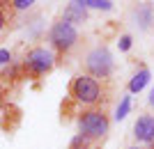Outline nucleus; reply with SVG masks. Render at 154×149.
<instances>
[{"label": "nucleus", "mask_w": 154, "mask_h": 149, "mask_svg": "<svg viewBox=\"0 0 154 149\" xmlns=\"http://www.w3.org/2000/svg\"><path fill=\"white\" fill-rule=\"evenodd\" d=\"M149 106H152V108H154V90L149 92Z\"/></svg>", "instance_id": "obj_15"}, {"label": "nucleus", "mask_w": 154, "mask_h": 149, "mask_svg": "<svg viewBox=\"0 0 154 149\" xmlns=\"http://www.w3.org/2000/svg\"><path fill=\"white\" fill-rule=\"evenodd\" d=\"M83 7H94V9H110L113 2L110 0H81Z\"/></svg>", "instance_id": "obj_9"}, {"label": "nucleus", "mask_w": 154, "mask_h": 149, "mask_svg": "<svg viewBox=\"0 0 154 149\" xmlns=\"http://www.w3.org/2000/svg\"><path fill=\"white\" fill-rule=\"evenodd\" d=\"M30 5H35L32 0H12V7H14V9H28Z\"/></svg>", "instance_id": "obj_12"}, {"label": "nucleus", "mask_w": 154, "mask_h": 149, "mask_svg": "<svg viewBox=\"0 0 154 149\" xmlns=\"http://www.w3.org/2000/svg\"><path fill=\"white\" fill-rule=\"evenodd\" d=\"M9 60H12V53L7 51V48H2V51H0V64H7Z\"/></svg>", "instance_id": "obj_14"}, {"label": "nucleus", "mask_w": 154, "mask_h": 149, "mask_svg": "<svg viewBox=\"0 0 154 149\" xmlns=\"http://www.w3.org/2000/svg\"><path fill=\"white\" fill-rule=\"evenodd\" d=\"M69 94L76 99L78 103H85V106H94L99 103V99H101V85L99 80L88 73H78L69 85Z\"/></svg>", "instance_id": "obj_2"}, {"label": "nucleus", "mask_w": 154, "mask_h": 149, "mask_svg": "<svg viewBox=\"0 0 154 149\" xmlns=\"http://www.w3.org/2000/svg\"><path fill=\"white\" fill-rule=\"evenodd\" d=\"M129 108H131V97H122V103L117 106V110H115V119H124Z\"/></svg>", "instance_id": "obj_10"}, {"label": "nucleus", "mask_w": 154, "mask_h": 149, "mask_svg": "<svg viewBox=\"0 0 154 149\" xmlns=\"http://www.w3.org/2000/svg\"><path fill=\"white\" fill-rule=\"evenodd\" d=\"M108 126H110V119L108 115L99 108H90V110L81 112L78 117V131L81 136H85L88 140H99L108 133Z\"/></svg>", "instance_id": "obj_1"}, {"label": "nucleus", "mask_w": 154, "mask_h": 149, "mask_svg": "<svg viewBox=\"0 0 154 149\" xmlns=\"http://www.w3.org/2000/svg\"><path fill=\"white\" fill-rule=\"evenodd\" d=\"M152 149H154V147H152Z\"/></svg>", "instance_id": "obj_18"}, {"label": "nucleus", "mask_w": 154, "mask_h": 149, "mask_svg": "<svg viewBox=\"0 0 154 149\" xmlns=\"http://www.w3.org/2000/svg\"><path fill=\"white\" fill-rule=\"evenodd\" d=\"M12 7V2H0V30L7 25V9Z\"/></svg>", "instance_id": "obj_11"}, {"label": "nucleus", "mask_w": 154, "mask_h": 149, "mask_svg": "<svg viewBox=\"0 0 154 149\" xmlns=\"http://www.w3.org/2000/svg\"><path fill=\"white\" fill-rule=\"evenodd\" d=\"M129 149H143V147H129Z\"/></svg>", "instance_id": "obj_16"}, {"label": "nucleus", "mask_w": 154, "mask_h": 149, "mask_svg": "<svg viewBox=\"0 0 154 149\" xmlns=\"http://www.w3.org/2000/svg\"><path fill=\"white\" fill-rule=\"evenodd\" d=\"M48 39H51V44L55 46L60 53H67L69 48L76 46L78 32H76V28L71 25V23H67V21L60 19L58 23H53L51 32H48Z\"/></svg>", "instance_id": "obj_5"}, {"label": "nucleus", "mask_w": 154, "mask_h": 149, "mask_svg": "<svg viewBox=\"0 0 154 149\" xmlns=\"http://www.w3.org/2000/svg\"><path fill=\"white\" fill-rule=\"evenodd\" d=\"M120 48H122V51H129V48H131V37H129V34H124V37L120 39Z\"/></svg>", "instance_id": "obj_13"}, {"label": "nucleus", "mask_w": 154, "mask_h": 149, "mask_svg": "<svg viewBox=\"0 0 154 149\" xmlns=\"http://www.w3.org/2000/svg\"><path fill=\"white\" fill-rule=\"evenodd\" d=\"M134 136L138 142L154 145V117L152 115H140L134 124Z\"/></svg>", "instance_id": "obj_6"}, {"label": "nucleus", "mask_w": 154, "mask_h": 149, "mask_svg": "<svg viewBox=\"0 0 154 149\" xmlns=\"http://www.w3.org/2000/svg\"><path fill=\"white\" fill-rule=\"evenodd\" d=\"M85 69H88V76L92 78H108L113 73V58H110L108 48H94V51L85 58Z\"/></svg>", "instance_id": "obj_4"}, {"label": "nucleus", "mask_w": 154, "mask_h": 149, "mask_svg": "<svg viewBox=\"0 0 154 149\" xmlns=\"http://www.w3.org/2000/svg\"><path fill=\"white\" fill-rule=\"evenodd\" d=\"M147 83H149V71H147V69H140V71L131 78V83H129V92H140Z\"/></svg>", "instance_id": "obj_8"}, {"label": "nucleus", "mask_w": 154, "mask_h": 149, "mask_svg": "<svg viewBox=\"0 0 154 149\" xmlns=\"http://www.w3.org/2000/svg\"><path fill=\"white\" fill-rule=\"evenodd\" d=\"M55 64V58H53V53L44 46H37V48H32V51L26 53V60H23V69H26V76H44L48 73Z\"/></svg>", "instance_id": "obj_3"}, {"label": "nucleus", "mask_w": 154, "mask_h": 149, "mask_svg": "<svg viewBox=\"0 0 154 149\" xmlns=\"http://www.w3.org/2000/svg\"><path fill=\"white\" fill-rule=\"evenodd\" d=\"M62 21H67V23H83L85 21V7L81 5V0H76V2H71L67 9H64L62 14Z\"/></svg>", "instance_id": "obj_7"}, {"label": "nucleus", "mask_w": 154, "mask_h": 149, "mask_svg": "<svg viewBox=\"0 0 154 149\" xmlns=\"http://www.w3.org/2000/svg\"><path fill=\"white\" fill-rule=\"evenodd\" d=\"M0 106H2V99H0Z\"/></svg>", "instance_id": "obj_17"}]
</instances>
